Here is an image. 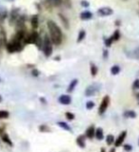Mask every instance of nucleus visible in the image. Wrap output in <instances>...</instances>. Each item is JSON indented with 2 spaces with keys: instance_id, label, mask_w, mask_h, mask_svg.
Listing matches in <instances>:
<instances>
[{
  "instance_id": "nucleus-31",
  "label": "nucleus",
  "mask_w": 139,
  "mask_h": 152,
  "mask_svg": "<svg viewBox=\"0 0 139 152\" xmlns=\"http://www.w3.org/2000/svg\"><path fill=\"white\" fill-rule=\"evenodd\" d=\"M65 117H66V119L69 120V121H73L75 118V116L73 113L72 112H66V114H65Z\"/></svg>"
},
{
  "instance_id": "nucleus-20",
  "label": "nucleus",
  "mask_w": 139,
  "mask_h": 152,
  "mask_svg": "<svg viewBox=\"0 0 139 152\" xmlns=\"http://www.w3.org/2000/svg\"><path fill=\"white\" fill-rule=\"evenodd\" d=\"M123 116L127 119H134L136 118V113L133 110H127L123 113Z\"/></svg>"
},
{
  "instance_id": "nucleus-12",
  "label": "nucleus",
  "mask_w": 139,
  "mask_h": 152,
  "mask_svg": "<svg viewBox=\"0 0 139 152\" xmlns=\"http://www.w3.org/2000/svg\"><path fill=\"white\" fill-rule=\"evenodd\" d=\"M0 138H1L2 142H5L6 145H10V146L14 145V144H12V142L11 140V138L9 137V135H8V134L5 131H1V132H0Z\"/></svg>"
},
{
  "instance_id": "nucleus-9",
  "label": "nucleus",
  "mask_w": 139,
  "mask_h": 152,
  "mask_svg": "<svg viewBox=\"0 0 139 152\" xmlns=\"http://www.w3.org/2000/svg\"><path fill=\"white\" fill-rule=\"evenodd\" d=\"M98 89H99V87H98V85H96V84H92V85L88 86V87H87L86 90H85V96H87V97L94 96V95L97 93Z\"/></svg>"
},
{
  "instance_id": "nucleus-17",
  "label": "nucleus",
  "mask_w": 139,
  "mask_h": 152,
  "mask_svg": "<svg viewBox=\"0 0 139 152\" xmlns=\"http://www.w3.org/2000/svg\"><path fill=\"white\" fill-rule=\"evenodd\" d=\"M93 18V14L90 11L82 12L80 14V19L81 20H90Z\"/></svg>"
},
{
  "instance_id": "nucleus-30",
  "label": "nucleus",
  "mask_w": 139,
  "mask_h": 152,
  "mask_svg": "<svg viewBox=\"0 0 139 152\" xmlns=\"http://www.w3.org/2000/svg\"><path fill=\"white\" fill-rule=\"evenodd\" d=\"M39 131L40 132H51V128L48 126V125L42 124L39 126Z\"/></svg>"
},
{
  "instance_id": "nucleus-4",
  "label": "nucleus",
  "mask_w": 139,
  "mask_h": 152,
  "mask_svg": "<svg viewBox=\"0 0 139 152\" xmlns=\"http://www.w3.org/2000/svg\"><path fill=\"white\" fill-rule=\"evenodd\" d=\"M39 37L40 36H39V34L36 32V30H33L32 33L27 34V37H26L24 40V43L25 44H35Z\"/></svg>"
},
{
  "instance_id": "nucleus-39",
  "label": "nucleus",
  "mask_w": 139,
  "mask_h": 152,
  "mask_svg": "<svg viewBox=\"0 0 139 152\" xmlns=\"http://www.w3.org/2000/svg\"><path fill=\"white\" fill-rule=\"evenodd\" d=\"M110 152H115V148H111V149L110 150Z\"/></svg>"
},
{
  "instance_id": "nucleus-37",
  "label": "nucleus",
  "mask_w": 139,
  "mask_h": 152,
  "mask_svg": "<svg viewBox=\"0 0 139 152\" xmlns=\"http://www.w3.org/2000/svg\"><path fill=\"white\" fill-rule=\"evenodd\" d=\"M109 56V53H108V51L107 50H105L104 51V55H103V58H107V56Z\"/></svg>"
},
{
  "instance_id": "nucleus-2",
  "label": "nucleus",
  "mask_w": 139,
  "mask_h": 152,
  "mask_svg": "<svg viewBox=\"0 0 139 152\" xmlns=\"http://www.w3.org/2000/svg\"><path fill=\"white\" fill-rule=\"evenodd\" d=\"M42 50L46 58H50L51 54H53V42H51V38L48 34H45L44 38H43Z\"/></svg>"
},
{
  "instance_id": "nucleus-29",
  "label": "nucleus",
  "mask_w": 139,
  "mask_h": 152,
  "mask_svg": "<svg viewBox=\"0 0 139 152\" xmlns=\"http://www.w3.org/2000/svg\"><path fill=\"white\" fill-rule=\"evenodd\" d=\"M10 116V113L6 110H0V120H4V119H7L9 118Z\"/></svg>"
},
{
  "instance_id": "nucleus-8",
  "label": "nucleus",
  "mask_w": 139,
  "mask_h": 152,
  "mask_svg": "<svg viewBox=\"0 0 139 152\" xmlns=\"http://www.w3.org/2000/svg\"><path fill=\"white\" fill-rule=\"evenodd\" d=\"M97 14L99 16H110L114 14V10L111 7H101L97 10Z\"/></svg>"
},
{
  "instance_id": "nucleus-5",
  "label": "nucleus",
  "mask_w": 139,
  "mask_h": 152,
  "mask_svg": "<svg viewBox=\"0 0 139 152\" xmlns=\"http://www.w3.org/2000/svg\"><path fill=\"white\" fill-rule=\"evenodd\" d=\"M110 102H111L110 96L106 95V96L102 99V102L100 103V105H99V108H98V114L99 115H103L104 113L106 112L109 105H110Z\"/></svg>"
},
{
  "instance_id": "nucleus-41",
  "label": "nucleus",
  "mask_w": 139,
  "mask_h": 152,
  "mask_svg": "<svg viewBox=\"0 0 139 152\" xmlns=\"http://www.w3.org/2000/svg\"><path fill=\"white\" fill-rule=\"evenodd\" d=\"M136 98H137V99H139V93H138V94L136 95Z\"/></svg>"
},
{
  "instance_id": "nucleus-22",
  "label": "nucleus",
  "mask_w": 139,
  "mask_h": 152,
  "mask_svg": "<svg viewBox=\"0 0 139 152\" xmlns=\"http://www.w3.org/2000/svg\"><path fill=\"white\" fill-rule=\"evenodd\" d=\"M120 38V32L119 30H115L114 33L111 34V37H110V39L111 40V42L117 41Z\"/></svg>"
},
{
  "instance_id": "nucleus-6",
  "label": "nucleus",
  "mask_w": 139,
  "mask_h": 152,
  "mask_svg": "<svg viewBox=\"0 0 139 152\" xmlns=\"http://www.w3.org/2000/svg\"><path fill=\"white\" fill-rule=\"evenodd\" d=\"M19 16H20L19 15V10H18V9H16V8H14L11 11L10 14H9V16H8V18H9V24H10L11 26L15 25L16 21H17V19H18Z\"/></svg>"
},
{
  "instance_id": "nucleus-15",
  "label": "nucleus",
  "mask_w": 139,
  "mask_h": 152,
  "mask_svg": "<svg viewBox=\"0 0 139 152\" xmlns=\"http://www.w3.org/2000/svg\"><path fill=\"white\" fill-rule=\"evenodd\" d=\"M58 16H59L60 21L62 22L63 27L66 30H69L70 29V21H69V19L63 14H58Z\"/></svg>"
},
{
  "instance_id": "nucleus-34",
  "label": "nucleus",
  "mask_w": 139,
  "mask_h": 152,
  "mask_svg": "<svg viewBox=\"0 0 139 152\" xmlns=\"http://www.w3.org/2000/svg\"><path fill=\"white\" fill-rule=\"evenodd\" d=\"M123 147H124V149H125L126 151H128V152H130V151H132V146L131 145H129V144L124 145Z\"/></svg>"
},
{
  "instance_id": "nucleus-11",
  "label": "nucleus",
  "mask_w": 139,
  "mask_h": 152,
  "mask_svg": "<svg viewBox=\"0 0 139 152\" xmlns=\"http://www.w3.org/2000/svg\"><path fill=\"white\" fill-rule=\"evenodd\" d=\"M58 102L59 103L63 104V105H69L70 103L72 102V98L69 95H61L58 98Z\"/></svg>"
},
{
  "instance_id": "nucleus-32",
  "label": "nucleus",
  "mask_w": 139,
  "mask_h": 152,
  "mask_svg": "<svg viewBox=\"0 0 139 152\" xmlns=\"http://www.w3.org/2000/svg\"><path fill=\"white\" fill-rule=\"evenodd\" d=\"M94 102H93V101H89V102H87V103H86V108L88 110H90V109H93V108L94 107Z\"/></svg>"
},
{
  "instance_id": "nucleus-38",
  "label": "nucleus",
  "mask_w": 139,
  "mask_h": 152,
  "mask_svg": "<svg viewBox=\"0 0 139 152\" xmlns=\"http://www.w3.org/2000/svg\"><path fill=\"white\" fill-rule=\"evenodd\" d=\"M100 152H106V150H105V148H104V147H102V148L100 149Z\"/></svg>"
},
{
  "instance_id": "nucleus-1",
  "label": "nucleus",
  "mask_w": 139,
  "mask_h": 152,
  "mask_svg": "<svg viewBox=\"0 0 139 152\" xmlns=\"http://www.w3.org/2000/svg\"><path fill=\"white\" fill-rule=\"evenodd\" d=\"M47 27L49 30V37L51 38V42L54 45H60L62 43L63 39V34L59 26L56 24L54 21L49 20L47 22Z\"/></svg>"
},
{
  "instance_id": "nucleus-26",
  "label": "nucleus",
  "mask_w": 139,
  "mask_h": 152,
  "mask_svg": "<svg viewBox=\"0 0 139 152\" xmlns=\"http://www.w3.org/2000/svg\"><path fill=\"white\" fill-rule=\"evenodd\" d=\"M114 141H115L114 136L111 135V134H109V135L106 137V142L108 145H111L112 144H114Z\"/></svg>"
},
{
  "instance_id": "nucleus-13",
  "label": "nucleus",
  "mask_w": 139,
  "mask_h": 152,
  "mask_svg": "<svg viewBox=\"0 0 139 152\" xmlns=\"http://www.w3.org/2000/svg\"><path fill=\"white\" fill-rule=\"evenodd\" d=\"M94 135H95L94 125H90V126H89L88 129L86 130L85 136H86V138H88V139H90V140H92L93 138H94Z\"/></svg>"
},
{
  "instance_id": "nucleus-7",
  "label": "nucleus",
  "mask_w": 139,
  "mask_h": 152,
  "mask_svg": "<svg viewBox=\"0 0 139 152\" xmlns=\"http://www.w3.org/2000/svg\"><path fill=\"white\" fill-rule=\"evenodd\" d=\"M63 3V0H43L42 4L46 9L51 10V9L60 6Z\"/></svg>"
},
{
  "instance_id": "nucleus-25",
  "label": "nucleus",
  "mask_w": 139,
  "mask_h": 152,
  "mask_svg": "<svg viewBox=\"0 0 139 152\" xmlns=\"http://www.w3.org/2000/svg\"><path fill=\"white\" fill-rule=\"evenodd\" d=\"M120 67L118 66V65H114L111 68V74L112 76H116L118 75V74L120 73Z\"/></svg>"
},
{
  "instance_id": "nucleus-28",
  "label": "nucleus",
  "mask_w": 139,
  "mask_h": 152,
  "mask_svg": "<svg viewBox=\"0 0 139 152\" xmlns=\"http://www.w3.org/2000/svg\"><path fill=\"white\" fill-rule=\"evenodd\" d=\"M131 58H135V59H139V47H137V48H135L133 51L131 52Z\"/></svg>"
},
{
  "instance_id": "nucleus-16",
  "label": "nucleus",
  "mask_w": 139,
  "mask_h": 152,
  "mask_svg": "<svg viewBox=\"0 0 139 152\" xmlns=\"http://www.w3.org/2000/svg\"><path fill=\"white\" fill-rule=\"evenodd\" d=\"M31 26L33 30H36L39 27V18L37 15H33L31 17Z\"/></svg>"
},
{
  "instance_id": "nucleus-40",
  "label": "nucleus",
  "mask_w": 139,
  "mask_h": 152,
  "mask_svg": "<svg viewBox=\"0 0 139 152\" xmlns=\"http://www.w3.org/2000/svg\"><path fill=\"white\" fill-rule=\"evenodd\" d=\"M1 52H2V48H1V46H0V56H1Z\"/></svg>"
},
{
  "instance_id": "nucleus-19",
  "label": "nucleus",
  "mask_w": 139,
  "mask_h": 152,
  "mask_svg": "<svg viewBox=\"0 0 139 152\" xmlns=\"http://www.w3.org/2000/svg\"><path fill=\"white\" fill-rule=\"evenodd\" d=\"M94 137L97 139L98 141H101L104 139V131L101 127H99L97 129H95V135Z\"/></svg>"
},
{
  "instance_id": "nucleus-21",
  "label": "nucleus",
  "mask_w": 139,
  "mask_h": 152,
  "mask_svg": "<svg viewBox=\"0 0 139 152\" xmlns=\"http://www.w3.org/2000/svg\"><path fill=\"white\" fill-rule=\"evenodd\" d=\"M77 84H78V80H76V79L72 80L71 81V83H70V85H69V87H68L67 91H68L69 93H72V91L75 90V88L77 86Z\"/></svg>"
},
{
  "instance_id": "nucleus-42",
  "label": "nucleus",
  "mask_w": 139,
  "mask_h": 152,
  "mask_svg": "<svg viewBox=\"0 0 139 152\" xmlns=\"http://www.w3.org/2000/svg\"><path fill=\"white\" fill-rule=\"evenodd\" d=\"M2 102V97L0 96V102Z\"/></svg>"
},
{
  "instance_id": "nucleus-14",
  "label": "nucleus",
  "mask_w": 139,
  "mask_h": 152,
  "mask_svg": "<svg viewBox=\"0 0 139 152\" xmlns=\"http://www.w3.org/2000/svg\"><path fill=\"white\" fill-rule=\"evenodd\" d=\"M76 145L80 147V148H85L86 146V136L80 135L76 138Z\"/></svg>"
},
{
  "instance_id": "nucleus-36",
  "label": "nucleus",
  "mask_w": 139,
  "mask_h": 152,
  "mask_svg": "<svg viewBox=\"0 0 139 152\" xmlns=\"http://www.w3.org/2000/svg\"><path fill=\"white\" fill-rule=\"evenodd\" d=\"M32 75L33 76V77H38L39 76V71L37 70V69H33L32 70Z\"/></svg>"
},
{
  "instance_id": "nucleus-18",
  "label": "nucleus",
  "mask_w": 139,
  "mask_h": 152,
  "mask_svg": "<svg viewBox=\"0 0 139 152\" xmlns=\"http://www.w3.org/2000/svg\"><path fill=\"white\" fill-rule=\"evenodd\" d=\"M9 16V14H8V11L6 9H2L1 11H0V24L4 23V21H5Z\"/></svg>"
},
{
  "instance_id": "nucleus-23",
  "label": "nucleus",
  "mask_w": 139,
  "mask_h": 152,
  "mask_svg": "<svg viewBox=\"0 0 139 152\" xmlns=\"http://www.w3.org/2000/svg\"><path fill=\"white\" fill-rule=\"evenodd\" d=\"M90 75H92L93 77H95L97 75L98 73V68L97 66L95 65L94 63H90Z\"/></svg>"
},
{
  "instance_id": "nucleus-24",
  "label": "nucleus",
  "mask_w": 139,
  "mask_h": 152,
  "mask_svg": "<svg viewBox=\"0 0 139 152\" xmlns=\"http://www.w3.org/2000/svg\"><path fill=\"white\" fill-rule=\"evenodd\" d=\"M86 37V31L85 30H81V31L78 33V37H77V42L80 43L81 41H83Z\"/></svg>"
},
{
  "instance_id": "nucleus-43",
  "label": "nucleus",
  "mask_w": 139,
  "mask_h": 152,
  "mask_svg": "<svg viewBox=\"0 0 139 152\" xmlns=\"http://www.w3.org/2000/svg\"><path fill=\"white\" fill-rule=\"evenodd\" d=\"M138 145H139V139H138Z\"/></svg>"
},
{
  "instance_id": "nucleus-44",
  "label": "nucleus",
  "mask_w": 139,
  "mask_h": 152,
  "mask_svg": "<svg viewBox=\"0 0 139 152\" xmlns=\"http://www.w3.org/2000/svg\"><path fill=\"white\" fill-rule=\"evenodd\" d=\"M0 81H1V79H0Z\"/></svg>"
},
{
  "instance_id": "nucleus-3",
  "label": "nucleus",
  "mask_w": 139,
  "mask_h": 152,
  "mask_svg": "<svg viewBox=\"0 0 139 152\" xmlns=\"http://www.w3.org/2000/svg\"><path fill=\"white\" fill-rule=\"evenodd\" d=\"M5 48L7 49V51L10 54L15 53V52H20L21 50L23 49V42L17 41V40H15V39L12 38L11 41H9L7 43Z\"/></svg>"
},
{
  "instance_id": "nucleus-35",
  "label": "nucleus",
  "mask_w": 139,
  "mask_h": 152,
  "mask_svg": "<svg viewBox=\"0 0 139 152\" xmlns=\"http://www.w3.org/2000/svg\"><path fill=\"white\" fill-rule=\"evenodd\" d=\"M80 4H81L82 7H85V8H88L90 6V3L88 1H86V0H82Z\"/></svg>"
},
{
  "instance_id": "nucleus-27",
  "label": "nucleus",
  "mask_w": 139,
  "mask_h": 152,
  "mask_svg": "<svg viewBox=\"0 0 139 152\" xmlns=\"http://www.w3.org/2000/svg\"><path fill=\"white\" fill-rule=\"evenodd\" d=\"M57 124H58L61 128H63V129L66 130V131H72V128L70 127V126H69V124H68L67 123H65V121H58Z\"/></svg>"
},
{
  "instance_id": "nucleus-33",
  "label": "nucleus",
  "mask_w": 139,
  "mask_h": 152,
  "mask_svg": "<svg viewBox=\"0 0 139 152\" xmlns=\"http://www.w3.org/2000/svg\"><path fill=\"white\" fill-rule=\"evenodd\" d=\"M132 89L133 90H139V79L135 80L132 83Z\"/></svg>"
},
{
  "instance_id": "nucleus-10",
  "label": "nucleus",
  "mask_w": 139,
  "mask_h": 152,
  "mask_svg": "<svg viewBox=\"0 0 139 152\" xmlns=\"http://www.w3.org/2000/svg\"><path fill=\"white\" fill-rule=\"evenodd\" d=\"M126 137H127V130H124V131H122L119 134V136L117 137V139H115V141H114L115 147H119V146L122 145Z\"/></svg>"
}]
</instances>
